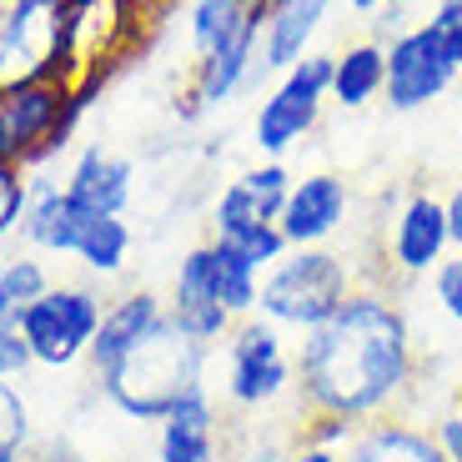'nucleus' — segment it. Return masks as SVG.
<instances>
[{
  "label": "nucleus",
  "mask_w": 462,
  "mask_h": 462,
  "mask_svg": "<svg viewBox=\"0 0 462 462\" xmlns=\"http://www.w3.org/2000/svg\"><path fill=\"white\" fill-rule=\"evenodd\" d=\"M297 412H337L346 422H377L407 412L417 393V337L393 287H357L342 312L301 337Z\"/></svg>",
  "instance_id": "f257e3e1"
},
{
  "label": "nucleus",
  "mask_w": 462,
  "mask_h": 462,
  "mask_svg": "<svg viewBox=\"0 0 462 462\" xmlns=\"http://www.w3.org/2000/svg\"><path fill=\"white\" fill-rule=\"evenodd\" d=\"M357 287H377L367 277V266H357L352 252L337 246H291L282 262L262 272V297H256V317H266L282 332H317L342 312V301Z\"/></svg>",
  "instance_id": "f03ea898"
},
{
  "label": "nucleus",
  "mask_w": 462,
  "mask_h": 462,
  "mask_svg": "<svg viewBox=\"0 0 462 462\" xmlns=\"http://www.w3.org/2000/svg\"><path fill=\"white\" fill-rule=\"evenodd\" d=\"M207 362H211L207 346H197L191 337H181L166 322L162 332H151L136 352H126L116 367H106L101 377H96V387H101L106 402L121 417H131V422H162L186 393L207 387Z\"/></svg>",
  "instance_id": "7ed1b4c3"
},
{
  "label": "nucleus",
  "mask_w": 462,
  "mask_h": 462,
  "mask_svg": "<svg viewBox=\"0 0 462 462\" xmlns=\"http://www.w3.org/2000/svg\"><path fill=\"white\" fill-rule=\"evenodd\" d=\"M146 0H60L56 15V76L81 96H96L116 66L146 41Z\"/></svg>",
  "instance_id": "20e7f679"
},
{
  "label": "nucleus",
  "mask_w": 462,
  "mask_h": 462,
  "mask_svg": "<svg viewBox=\"0 0 462 462\" xmlns=\"http://www.w3.org/2000/svg\"><path fill=\"white\" fill-rule=\"evenodd\" d=\"M91 96H81L60 76H35V81L0 86V162L35 171L56 151L70 146Z\"/></svg>",
  "instance_id": "39448f33"
},
{
  "label": "nucleus",
  "mask_w": 462,
  "mask_h": 462,
  "mask_svg": "<svg viewBox=\"0 0 462 462\" xmlns=\"http://www.w3.org/2000/svg\"><path fill=\"white\" fill-rule=\"evenodd\" d=\"M106 317V297L96 287H81V282H51L46 297L31 301L21 312V342L31 346L35 367L66 372L76 362L91 357V342L101 332Z\"/></svg>",
  "instance_id": "423d86ee"
},
{
  "label": "nucleus",
  "mask_w": 462,
  "mask_h": 462,
  "mask_svg": "<svg viewBox=\"0 0 462 462\" xmlns=\"http://www.w3.org/2000/svg\"><path fill=\"white\" fill-rule=\"evenodd\" d=\"M327 91H332V51H312L291 70H282L252 116V141L266 162H287V151H297L312 136L322 121Z\"/></svg>",
  "instance_id": "0eeeda50"
},
{
  "label": "nucleus",
  "mask_w": 462,
  "mask_h": 462,
  "mask_svg": "<svg viewBox=\"0 0 462 462\" xmlns=\"http://www.w3.org/2000/svg\"><path fill=\"white\" fill-rule=\"evenodd\" d=\"M221 352H226V382L221 387H226V402L242 407V412H262L297 387V362L287 352V337L266 317H242L221 342Z\"/></svg>",
  "instance_id": "6e6552de"
},
{
  "label": "nucleus",
  "mask_w": 462,
  "mask_h": 462,
  "mask_svg": "<svg viewBox=\"0 0 462 462\" xmlns=\"http://www.w3.org/2000/svg\"><path fill=\"white\" fill-rule=\"evenodd\" d=\"M387 86H382V101L393 111H422V106L442 101L457 81V66H452L448 35L432 21H417L393 31L387 41Z\"/></svg>",
  "instance_id": "1a4fd4ad"
},
{
  "label": "nucleus",
  "mask_w": 462,
  "mask_h": 462,
  "mask_svg": "<svg viewBox=\"0 0 462 462\" xmlns=\"http://www.w3.org/2000/svg\"><path fill=\"white\" fill-rule=\"evenodd\" d=\"M448 256H452L448 207H442L438 191L412 186L397 201L393 221H387V266H393V277L417 282V277H432Z\"/></svg>",
  "instance_id": "9d476101"
},
{
  "label": "nucleus",
  "mask_w": 462,
  "mask_h": 462,
  "mask_svg": "<svg viewBox=\"0 0 462 462\" xmlns=\"http://www.w3.org/2000/svg\"><path fill=\"white\" fill-rule=\"evenodd\" d=\"M171 291H181V297L221 301V307H226L236 322H242V317H256L262 272H256V266L246 262V256L236 252L231 242H217V236H207V242H197L191 252L181 256Z\"/></svg>",
  "instance_id": "9b49d317"
},
{
  "label": "nucleus",
  "mask_w": 462,
  "mask_h": 462,
  "mask_svg": "<svg viewBox=\"0 0 462 462\" xmlns=\"http://www.w3.org/2000/svg\"><path fill=\"white\" fill-rule=\"evenodd\" d=\"M262 15L246 21L242 31L221 35L217 46L201 51V56L191 60V81H186V96H181V116H186V121L201 116V111H211V106H226L231 96H236L256 70H262Z\"/></svg>",
  "instance_id": "f8f14e48"
},
{
  "label": "nucleus",
  "mask_w": 462,
  "mask_h": 462,
  "mask_svg": "<svg viewBox=\"0 0 462 462\" xmlns=\"http://www.w3.org/2000/svg\"><path fill=\"white\" fill-rule=\"evenodd\" d=\"M60 0H0V86L56 76Z\"/></svg>",
  "instance_id": "ddd939ff"
},
{
  "label": "nucleus",
  "mask_w": 462,
  "mask_h": 462,
  "mask_svg": "<svg viewBox=\"0 0 462 462\" xmlns=\"http://www.w3.org/2000/svg\"><path fill=\"white\" fill-rule=\"evenodd\" d=\"M352 217V186L337 171H312L291 181V197L282 207L277 226L287 246H332V236Z\"/></svg>",
  "instance_id": "4468645a"
},
{
  "label": "nucleus",
  "mask_w": 462,
  "mask_h": 462,
  "mask_svg": "<svg viewBox=\"0 0 462 462\" xmlns=\"http://www.w3.org/2000/svg\"><path fill=\"white\" fill-rule=\"evenodd\" d=\"M156 462H226V438H221V412L211 387L186 393L156 422Z\"/></svg>",
  "instance_id": "2eb2a0df"
},
{
  "label": "nucleus",
  "mask_w": 462,
  "mask_h": 462,
  "mask_svg": "<svg viewBox=\"0 0 462 462\" xmlns=\"http://www.w3.org/2000/svg\"><path fill=\"white\" fill-rule=\"evenodd\" d=\"M66 191H70V201L81 211H91V217H126L131 191H136V166H131L121 151L91 141V146L76 151V162H70V171H66Z\"/></svg>",
  "instance_id": "dca6fc26"
},
{
  "label": "nucleus",
  "mask_w": 462,
  "mask_h": 462,
  "mask_svg": "<svg viewBox=\"0 0 462 462\" xmlns=\"http://www.w3.org/2000/svg\"><path fill=\"white\" fill-rule=\"evenodd\" d=\"M337 0H266L262 15V70H291L301 56H312L317 35Z\"/></svg>",
  "instance_id": "f3484780"
},
{
  "label": "nucleus",
  "mask_w": 462,
  "mask_h": 462,
  "mask_svg": "<svg viewBox=\"0 0 462 462\" xmlns=\"http://www.w3.org/2000/svg\"><path fill=\"white\" fill-rule=\"evenodd\" d=\"M166 327V301L156 297V291H126V297H111L106 301V317H101V332H96L91 342V372L101 377L106 367H116V362L126 357V352H136L141 342H146L151 332H162Z\"/></svg>",
  "instance_id": "a211bd4d"
},
{
  "label": "nucleus",
  "mask_w": 462,
  "mask_h": 462,
  "mask_svg": "<svg viewBox=\"0 0 462 462\" xmlns=\"http://www.w3.org/2000/svg\"><path fill=\"white\" fill-rule=\"evenodd\" d=\"M86 217L76 201H70L66 181H51V176H31V207H25L21 236L31 242V252H51V256H70L76 252V236H81Z\"/></svg>",
  "instance_id": "6ab92c4d"
},
{
  "label": "nucleus",
  "mask_w": 462,
  "mask_h": 462,
  "mask_svg": "<svg viewBox=\"0 0 462 462\" xmlns=\"http://www.w3.org/2000/svg\"><path fill=\"white\" fill-rule=\"evenodd\" d=\"M342 462H448V457L438 452V442L422 422L397 412V417L362 422L357 438L342 448Z\"/></svg>",
  "instance_id": "aec40b11"
},
{
  "label": "nucleus",
  "mask_w": 462,
  "mask_h": 462,
  "mask_svg": "<svg viewBox=\"0 0 462 462\" xmlns=\"http://www.w3.org/2000/svg\"><path fill=\"white\" fill-rule=\"evenodd\" d=\"M382 86H387V46L377 35L332 51V91H327V101H337L342 111H362L382 96Z\"/></svg>",
  "instance_id": "412c9836"
},
{
  "label": "nucleus",
  "mask_w": 462,
  "mask_h": 462,
  "mask_svg": "<svg viewBox=\"0 0 462 462\" xmlns=\"http://www.w3.org/2000/svg\"><path fill=\"white\" fill-rule=\"evenodd\" d=\"M131 226H126V217H86V226H81V236H76V262L91 272V277H101V282H111V277H121L126 272V262H131Z\"/></svg>",
  "instance_id": "4be33fe9"
},
{
  "label": "nucleus",
  "mask_w": 462,
  "mask_h": 462,
  "mask_svg": "<svg viewBox=\"0 0 462 462\" xmlns=\"http://www.w3.org/2000/svg\"><path fill=\"white\" fill-rule=\"evenodd\" d=\"M51 287V272L41 252H15L0 262V327H15L31 301H41Z\"/></svg>",
  "instance_id": "5701e85b"
},
{
  "label": "nucleus",
  "mask_w": 462,
  "mask_h": 462,
  "mask_svg": "<svg viewBox=\"0 0 462 462\" xmlns=\"http://www.w3.org/2000/svg\"><path fill=\"white\" fill-rule=\"evenodd\" d=\"M166 322H171L181 337H191L197 346L217 352V346L231 337L236 317H231L226 307H221V301H207V297H181V291H171V297H166Z\"/></svg>",
  "instance_id": "b1692460"
},
{
  "label": "nucleus",
  "mask_w": 462,
  "mask_h": 462,
  "mask_svg": "<svg viewBox=\"0 0 462 462\" xmlns=\"http://www.w3.org/2000/svg\"><path fill=\"white\" fill-rule=\"evenodd\" d=\"M266 11V0H191V11H186V31H191V51H211L221 41V35L242 31L246 21H256V15Z\"/></svg>",
  "instance_id": "393cba45"
},
{
  "label": "nucleus",
  "mask_w": 462,
  "mask_h": 462,
  "mask_svg": "<svg viewBox=\"0 0 462 462\" xmlns=\"http://www.w3.org/2000/svg\"><path fill=\"white\" fill-rule=\"evenodd\" d=\"M236 181L246 186V197L262 207L266 221H277L282 207H287V197H291V181H297V176L287 171V162H262V166H252V171H242Z\"/></svg>",
  "instance_id": "a878e982"
},
{
  "label": "nucleus",
  "mask_w": 462,
  "mask_h": 462,
  "mask_svg": "<svg viewBox=\"0 0 462 462\" xmlns=\"http://www.w3.org/2000/svg\"><path fill=\"white\" fill-rule=\"evenodd\" d=\"M25 207H31V171L0 162V242L21 231Z\"/></svg>",
  "instance_id": "bb28decb"
},
{
  "label": "nucleus",
  "mask_w": 462,
  "mask_h": 462,
  "mask_svg": "<svg viewBox=\"0 0 462 462\" xmlns=\"http://www.w3.org/2000/svg\"><path fill=\"white\" fill-rule=\"evenodd\" d=\"M352 438H357V422H346V417H337V412H297V438L291 442H312V448H337L342 452Z\"/></svg>",
  "instance_id": "cd10ccee"
},
{
  "label": "nucleus",
  "mask_w": 462,
  "mask_h": 462,
  "mask_svg": "<svg viewBox=\"0 0 462 462\" xmlns=\"http://www.w3.org/2000/svg\"><path fill=\"white\" fill-rule=\"evenodd\" d=\"M432 301L452 327H462V252H452L448 262L432 272Z\"/></svg>",
  "instance_id": "c85d7f7f"
},
{
  "label": "nucleus",
  "mask_w": 462,
  "mask_h": 462,
  "mask_svg": "<svg viewBox=\"0 0 462 462\" xmlns=\"http://www.w3.org/2000/svg\"><path fill=\"white\" fill-rule=\"evenodd\" d=\"M0 442H15V448L31 442V407L15 382H0Z\"/></svg>",
  "instance_id": "c756f323"
},
{
  "label": "nucleus",
  "mask_w": 462,
  "mask_h": 462,
  "mask_svg": "<svg viewBox=\"0 0 462 462\" xmlns=\"http://www.w3.org/2000/svg\"><path fill=\"white\" fill-rule=\"evenodd\" d=\"M31 346L21 342V327H0V382H21L31 372Z\"/></svg>",
  "instance_id": "7c9ffc66"
},
{
  "label": "nucleus",
  "mask_w": 462,
  "mask_h": 462,
  "mask_svg": "<svg viewBox=\"0 0 462 462\" xmlns=\"http://www.w3.org/2000/svg\"><path fill=\"white\" fill-rule=\"evenodd\" d=\"M432 442H438V452L448 462H462V407H442L438 417L428 422Z\"/></svg>",
  "instance_id": "2f4dec72"
},
{
  "label": "nucleus",
  "mask_w": 462,
  "mask_h": 462,
  "mask_svg": "<svg viewBox=\"0 0 462 462\" xmlns=\"http://www.w3.org/2000/svg\"><path fill=\"white\" fill-rule=\"evenodd\" d=\"M287 448L282 442H242V448H226V462H282Z\"/></svg>",
  "instance_id": "473e14b6"
},
{
  "label": "nucleus",
  "mask_w": 462,
  "mask_h": 462,
  "mask_svg": "<svg viewBox=\"0 0 462 462\" xmlns=\"http://www.w3.org/2000/svg\"><path fill=\"white\" fill-rule=\"evenodd\" d=\"M442 207H448V231H452V252H462V181L452 186L448 197H442Z\"/></svg>",
  "instance_id": "72a5a7b5"
},
{
  "label": "nucleus",
  "mask_w": 462,
  "mask_h": 462,
  "mask_svg": "<svg viewBox=\"0 0 462 462\" xmlns=\"http://www.w3.org/2000/svg\"><path fill=\"white\" fill-rule=\"evenodd\" d=\"M282 462H342V452L337 448H312V442H291Z\"/></svg>",
  "instance_id": "f704fd0d"
},
{
  "label": "nucleus",
  "mask_w": 462,
  "mask_h": 462,
  "mask_svg": "<svg viewBox=\"0 0 462 462\" xmlns=\"http://www.w3.org/2000/svg\"><path fill=\"white\" fill-rule=\"evenodd\" d=\"M428 21L438 25L442 35H448V31H457V25H462V0H438V11H432Z\"/></svg>",
  "instance_id": "c9c22d12"
},
{
  "label": "nucleus",
  "mask_w": 462,
  "mask_h": 462,
  "mask_svg": "<svg viewBox=\"0 0 462 462\" xmlns=\"http://www.w3.org/2000/svg\"><path fill=\"white\" fill-rule=\"evenodd\" d=\"M346 5H352L357 15H397L407 0H346Z\"/></svg>",
  "instance_id": "e433bc0d"
},
{
  "label": "nucleus",
  "mask_w": 462,
  "mask_h": 462,
  "mask_svg": "<svg viewBox=\"0 0 462 462\" xmlns=\"http://www.w3.org/2000/svg\"><path fill=\"white\" fill-rule=\"evenodd\" d=\"M448 51H452V66H457V76H462V25H457V31H448Z\"/></svg>",
  "instance_id": "4c0bfd02"
},
{
  "label": "nucleus",
  "mask_w": 462,
  "mask_h": 462,
  "mask_svg": "<svg viewBox=\"0 0 462 462\" xmlns=\"http://www.w3.org/2000/svg\"><path fill=\"white\" fill-rule=\"evenodd\" d=\"M25 448H15V442H0V462H21Z\"/></svg>",
  "instance_id": "58836bf2"
},
{
  "label": "nucleus",
  "mask_w": 462,
  "mask_h": 462,
  "mask_svg": "<svg viewBox=\"0 0 462 462\" xmlns=\"http://www.w3.org/2000/svg\"><path fill=\"white\" fill-rule=\"evenodd\" d=\"M41 462H56V457H51V452H41Z\"/></svg>",
  "instance_id": "ea45409f"
},
{
  "label": "nucleus",
  "mask_w": 462,
  "mask_h": 462,
  "mask_svg": "<svg viewBox=\"0 0 462 462\" xmlns=\"http://www.w3.org/2000/svg\"><path fill=\"white\" fill-rule=\"evenodd\" d=\"M21 462H41V457H21Z\"/></svg>",
  "instance_id": "a19ab883"
}]
</instances>
